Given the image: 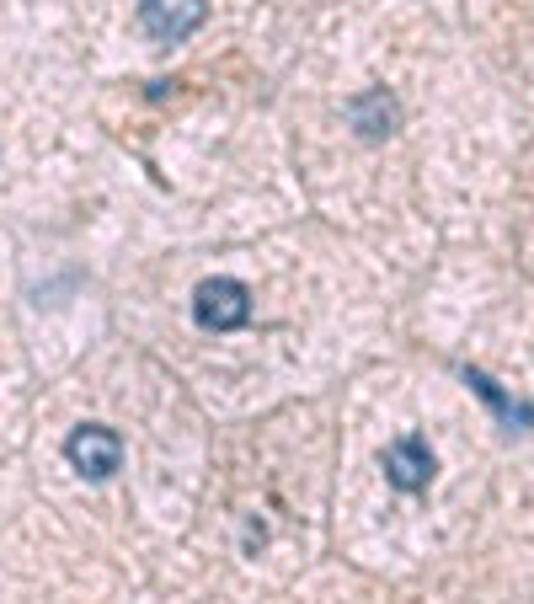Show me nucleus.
Returning a JSON list of instances; mask_svg holds the SVG:
<instances>
[{
	"mask_svg": "<svg viewBox=\"0 0 534 604\" xmlns=\"http://www.w3.org/2000/svg\"><path fill=\"white\" fill-rule=\"evenodd\" d=\"M193 321L203 332H241L251 321V289L241 278H203L193 289Z\"/></svg>",
	"mask_w": 534,
	"mask_h": 604,
	"instance_id": "nucleus-1",
	"label": "nucleus"
},
{
	"mask_svg": "<svg viewBox=\"0 0 534 604\" xmlns=\"http://www.w3.org/2000/svg\"><path fill=\"white\" fill-rule=\"evenodd\" d=\"M65 460L86 476V482H113L123 471V439L107 423H81L65 439Z\"/></svg>",
	"mask_w": 534,
	"mask_h": 604,
	"instance_id": "nucleus-2",
	"label": "nucleus"
},
{
	"mask_svg": "<svg viewBox=\"0 0 534 604\" xmlns=\"http://www.w3.org/2000/svg\"><path fill=\"white\" fill-rule=\"evenodd\" d=\"M134 11L155 43H182L209 22V0H134Z\"/></svg>",
	"mask_w": 534,
	"mask_h": 604,
	"instance_id": "nucleus-3",
	"label": "nucleus"
},
{
	"mask_svg": "<svg viewBox=\"0 0 534 604\" xmlns=\"http://www.w3.org/2000/svg\"><path fill=\"white\" fill-rule=\"evenodd\" d=\"M380 466H385V482L396 487V492H428V487H433L438 460H433L428 439L406 433V439H396V444H390L385 455H380Z\"/></svg>",
	"mask_w": 534,
	"mask_h": 604,
	"instance_id": "nucleus-4",
	"label": "nucleus"
},
{
	"mask_svg": "<svg viewBox=\"0 0 534 604\" xmlns=\"http://www.w3.org/2000/svg\"><path fill=\"white\" fill-rule=\"evenodd\" d=\"M348 123L358 129V139L380 145V139H390L401 129V107L385 86H369V91H358V97H348Z\"/></svg>",
	"mask_w": 534,
	"mask_h": 604,
	"instance_id": "nucleus-5",
	"label": "nucleus"
},
{
	"mask_svg": "<svg viewBox=\"0 0 534 604\" xmlns=\"http://www.w3.org/2000/svg\"><path fill=\"white\" fill-rule=\"evenodd\" d=\"M465 385H470V391H476V396H481L486 407H492L508 428H513V423H518V428H534V412H529V407H518L513 396H502L492 375H481V369H465Z\"/></svg>",
	"mask_w": 534,
	"mask_h": 604,
	"instance_id": "nucleus-6",
	"label": "nucleus"
}]
</instances>
